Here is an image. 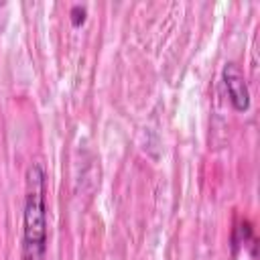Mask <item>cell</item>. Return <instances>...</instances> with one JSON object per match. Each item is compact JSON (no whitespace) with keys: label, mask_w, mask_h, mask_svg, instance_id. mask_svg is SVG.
<instances>
[{"label":"cell","mask_w":260,"mask_h":260,"mask_svg":"<svg viewBox=\"0 0 260 260\" xmlns=\"http://www.w3.org/2000/svg\"><path fill=\"white\" fill-rule=\"evenodd\" d=\"M71 24L73 26H81L83 22H85V16H87V10H85V6H81V4H75L73 8H71Z\"/></svg>","instance_id":"obj_3"},{"label":"cell","mask_w":260,"mask_h":260,"mask_svg":"<svg viewBox=\"0 0 260 260\" xmlns=\"http://www.w3.org/2000/svg\"><path fill=\"white\" fill-rule=\"evenodd\" d=\"M45 195H47L45 169L39 162H35L26 171L20 260H45V256H47V203H45Z\"/></svg>","instance_id":"obj_1"},{"label":"cell","mask_w":260,"mask_h":260,"mask_svg":"<svg viewBox=\"0 0 260 260\" xmlns=\"http://www.w3.org/2000/svg\"><path fill=\"white\" fill-rule=\"evenodd\" d=\"M221 79L230 98V104L236 112H248L250 110V89L248 81L244 77V71L236 63H225L221 69Z\"/></svg>","instance_id":"obj_2"}]
</instances>
